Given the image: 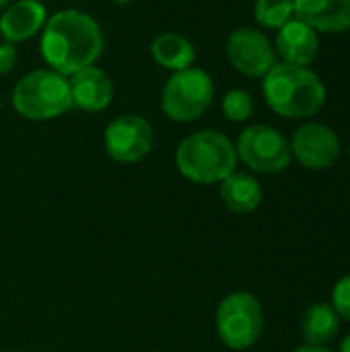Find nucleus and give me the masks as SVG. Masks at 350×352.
Segmentation results:
<instances>
[{"label": "nucleus", "mask_w": 350, "mask_h": 352, "mask_svg": "<svg viewBox=\"0 0 350 352\" xmlns=\"http://www.w3.org/2000/svg\"><path fill=\"white\" fill-rule=\"evenodd\" d=\"M332 307L340 318L350 322V274L342 276L332 291Z\"/></svg>", "instance_id": "nucleus-20"}, {"label": "nucleus", "mask_w": 350, "mask_h": 352, "mask_svg": "<svg viewBox=\"0 0 350 352\" xmlns=\"http://www.w3.org/2000/svg\"><path fill=\"white\" fill-rule=\"evenodd\" d=\"M264 99L283 118L303 120L318 113L328 97L324 80L307 66L274 64L264 76Z\"/></svg>", "instance_id": "nucleus-2"}, {"label": "nucleus", "mask_w": 350, "mask_h": 352, "mask_svg": "<svg viewBox=\"0 0 350 352\" xmlns=\"http://www.w3.org/2000/svg\"><path fill=\"white\" fill-rule=\"evenodd\" d=\"M151 52H153L155 62L161 68L173 70V72L192 68L196 60V47L192 45L190 39H186L179 33H161L153 41Z\"/></svg>", "instance_id": "nucleus-16"}, {"label": "nucleus", "mask_w": 350, "mask_h": 352, "mask_svg": "<svg viewBox=\"0 0 350 352\" xmlns=\"http://www.w3.org/2000/svg\"><path fill=\"white\" fill-rule=\"evenodd\" d=\"M12 107L27 120L43 122L62 116L72 107L66 76L52 68L25 74L12 91Z\"/></svg>", "instance_id": "nucleus-4"}, {"label": "nucleus", "mask_w": 350, "mask_h": 352, "mask_svg": "<svg viewBox=\"0 0 350 352\" xmlns=\"http://www.w3.org/2000/svg\"><path fill=\"white\" fill-rule=\"evenodd\" d=\"M68 87L72 107L83 111H101L111 103L113 97V85L109 76L97 66H87L74 72L68 80Z\"/></svg>", "instance_id": "nucleus-12"}, {"label": "nucleus", "mask_w": 350, "mask_h": 352, "mask_svg": "<svg viewBox=\"0 0 350 352\" xmlns=\"http://www.w3.org/2000/svg\"><path fill=\"white\" fill-rule=\"evenodd\" d=\"M295 352H332V351H328V349H324V346H311V344H305V346L297 349Z\"/></svg>", "instance_id": "nucleus-22"}, {"label": "nucleus", "mask_w": 350, "mask_h": 352, "mask_svg": "<svg viewBox=\"0 0 350 352\" xmlns=\"http://www.w3.org/2000/svg\"><path fill=\"white\" fill-rule=\"evenodd\" d=\"M276 52L285 64L309 66L320 52V35L299 19H291L276 33Z\"/></svg>", "instance_id": "nucleus-13"}, {"label": "nucleus", "mask_w": 350, "mask_h": 352, "mask_svg": "<svg viewBox=\"0 0 350 352\" xmlns=\"http://www.w3.org/2000/svg\"><path fill=\"white\" fill-rule=\"evenodd\" d=\"M295 19L318 33H344L350 29V0H293Z\"/></svg>", "instance_id": "nucleus-11"}, {"label": "nucleus", "mask_w": 350, "mask_h": 352, "mask_svg": "<svg viewBox=\"0 0 350 352\" xmlns=\"http://www.w3.org/2000/svg\"><path fill=\"white\" fill-rule=\"evenodd\" d=\"M291 155L307 169L322 171L336 163L340 140L336 132L320 122H309L297 128L291 140Z\"/></svg>", "instance_id": "nucleus-10"}, {"label": "nucleus", "mask_w": 350, "mask_h": 352, "mask_svg": "<svg viewBox=\"0 0 350 352\" xmlns=\"http://www.w3.org/2000/svg\"><path fill=\"white\" fill-rule=\"evenodd\" d=\"M41 56L58 74H74L93 66L103 52V33L99 23L87 12L66 8L47 19L41 29Z\"/></svg>", "instance_id": "nucleus-1"}, {"label": "nucleus", "mask_w": 350, "mask_h": 352, "mask_svg": "<svg viewBox=\"0 0 350 352\" xmlns=\"http://www.w3.org/2000/svg\"><path fill=\"white\" fill-rule=\"evenodd\" d=\"M264 330V311L260 301L250 293L227 295L217 309V332L233 351L254 346Z\"/></svg>", "instance_id": "nucleus-6"}, {"label": "nucleus", "mask_w": 350, "mask_h": 352, "mask_svg": "<svg viewBox=\"0 0 350 352\" xmlns=\"http://www.w3.org/2000/svg\"><path fill=\"white\" fill-rule=\"evenodd\" d=\"M254 111V101L248 91L243 89H231L223 97V113L231 122H245Z\"/></svg>", "instance_id": "nucleus-19"}, {"label": "nucleus", "mask_w": 350, "mask_h": 352, "mask_svg": "<svg viewBox=\"0 0 350 352\" xmlns=\"http://www.w3.org/2000/svg\"><path fill=\"white\" fill-rule=\"evenodd\" d=\"M111 2H116V4H128V2H132V0H111Z\"/></svg>", "instance_id": "nucleus-24"}, {"label": "nucleus", "mask_w": 350, "mask_h": 352, "mask_svg": "<svg viewBox=\"0 0 350 352\" xmlns=\"http://www.w3.org/2000/svg\"><path fill=\"white\" fill-rule=\"evenodd\" d=\"M8 2H10V0H0V8H2V6H6Z\"/></svg>", "instance_id": "nucleus-25"}, {"label": "nucleus", "mask_w": 350, "mask_h": 352, "mask_svg": "<svg viewBox=\"0 0 350 352\" xmlns=\"http://www.w3.org/2000/svg\"><path fill=\"white\" fill-rule=\"evenodd\" d=\"M349 157H350V146H349Z\"/></svg>", "instance_id": "nucleus-26"}, {"label": "nucleus", "mask_w": 350, "mask_h": 352, "mask_svg": "<svg viewBox=\"0 0 350 352\" xmlns=\"http://www.w3.org/2000/svg\"><path fill=\"white\" fill-rule=\"evenodd\" d=\"M6 352H17V351H6Z\"/></svg>", "instance_id": "nucleus-27"}, {"label": "nucleus", "mask_w": 350, "mask_h": 352, "mask_svg": "<svg viewBox=\"0 0 350 352\" xmlns=\"http://www.w3.org/2000/svg\"><path fill=\"white\" fill-rule=\"evenodd\" d=\"M221 198L229 210L237 214H248L262 204V188L254 175L233 171L221 182Z\"/></svg>", "instance_id": "nucleus-15"}, {"label": "nucleus", "mask_w": 350, "mask_h": 352, "mask_svg": "<svg viewBox=\"0 0 350 352\" xmlns=\"http://www.w3.org/2000/svg\"><path fill=\"white\" fill-rule=\"evenodd\" d=\"M237 159H241L252 171L281 173L291 163V142L272 126L254 124L239 134Z\"/></svg>", "instance_id": "nucleus-7"}, {"label": "nucleus", "mask_w": 350, "mask_h": 352, "mask_svg": "<svg viewBox=\"0 0 350 352\" xmlns=\"http://www.w3.org/2000/svg\"><path fill=\"white\" fill-rule=\"evenodd\" d=\"M215 85L202 68H186L175 72L163 87L161 107L173 122H194L212 103Z\"/></svg>", "instance_id": "nucleus-5"}, {"label": "nucleus", "mask_w": 350, "mask_h": 352, "mask_svg": "<svg viewBox=\"0 0 350 352\" xmlns=\"http://www.w3.org/2000/svg\"><path fill=\"white\" fill-rule=\"evenodd\" d=\"M153 128L142 116L126 113L105 128V151L118 163H138L153 148Z\"/></svg>", "instance_id": "nucleus-8"}, {"label": "nucleus", "mask_w": 350, "mask_h": 352, "mask_svg": "<svg viewBox=\"0 0 350 352\" xmlns=\"http://www.w3.org/2000/svg\"><path fill=\"white\" fill-rule=\"evenodd\" d=\"M225 50L233 68L252 78L266 76L276 64L270 39L262 31L252 27H239L231 31Z\"/></svg>", "instance_id": "nucleus-9"}, {"label": "nucleus", "mask_w": 350, "mask_h": 352, "mask_svg": "<svg viewBox=\"0 0 350 352\" xmlns=\"http://www.w3.org/2000/svg\"><path fill=\"white\" fill-rule=\"evenodd\" d=\"M47 23V10L39 0H19L0 16V35L8 43L27 41Z\"/></svg>", "instance_id": "nucleus-14"}, {"label": "nucleus", "mask_w": 350, "mask_h": 352, "mask_svg": "<svg viewBox=\"0 0 350 352\" xmlns=\"http://www.w3.org/2000/svg\"><path fill=\"white\" fill-rule=\"evenodd\" d=\"M17 58H19V52H17L14 43H8V41L0 43V76L8 74L14 68Z\"/></svg>", "instance_id": "nucleus-21"}, {"label": "nucleus", "mask_w": 350, "mask_h": 352, "mask_svg": "<svg viewBox=\"0 0 350 352\" xmlns=\"http://www.w3.org/2000/svg\"><path fill=\"white\" fill-rule=\"evenodd\" d=\"M179 173L194 184H219L237 167L233 142L217 130H200L184 138L175 151Z\"/></svg>", "instance_id": "nucleus-3"}, {"label": "nucleus", "mask_w": 350, "mask_h": 352, "mask_svg": "<svg viewBox=\"0 0 350 352\" xmlns=\"http://www.w3.org/2000/svg\"><path fill=\"white\" fill-rule=\"evenodd\" d=\"M340 352H350V334L344 338V342H342V346H340Z\"/></svg>", "instance_id": "nucleus-23"}, {"label": "nucleus", "mask_w": 350, "mask_h": 352, "mask_svg": "<svg viewBox=\"0 0 350 352\" xmlns=\"http://www.w3.org/2000/svg\"><path fill=\"white\" fill-rule=\"evenodd\" d=\"M254 16L266 29H281L295 19L293 0H256Z\"/></svg>", "instance_id": "nucleus-18"}, {"label": "nucleus", "mask_w": 350, "mask_h": 352, "mask_svg": "<svg viewBox=\"0 0 350 352\" xmlns=\"http://www.w3.org/2000/svg\"><path fill=\"white\" fill-rule=\"evenodd\" d=\"M340 330V316L330 303L311 305L301 320V336L311 346H324Z\"/></svg>", "instance_id": "nucleus-17"}]
</instances>
